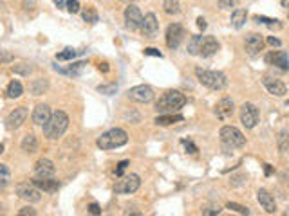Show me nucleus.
<instances>
[{
	"instance_id": "f257e3e1",
	"label": "nucleus",
	"mask_w": 289,
	"mask_h": 216,
	"mask_svg": "<svg viewBox=\"0 0 289 216\" xmlns=\"http://www.w3.org/2000/svg\"><path fill=\"white\" fill-rule=\"evenodd\" d=\"M186 105L185 94L179 90H167L156 103V110L159 114H177Z\"/></svg>"
},
{
	"instance_id": "f03ea898",
	"label": "nucleus",
	"mask_w": 289,
	"mask_h": 216,
	"mask_svg": "<svg viewBox=\"0 0 289 216\" xmlns=\"http://www.w3.org/2000/svg\"><path fill=\"white\" fill-rule=\"evenodd\" d=\"M67 128H69V117H67L65 112L58 110V112L51 114L49 121L44 125V133H46L47 139L54 141V139H60V137L64 135Z\"/></svg>"
},
{
	"instance_id": "7ed1b4c3",
	"label": "nucleus",
	"mask_w": 289,
	"mask_h": 216,
	"mask_svg": "<svg viewBox=\"0 0 289 216\" xmlns=\"http://www.w3.org/2000/svg\"><path fill=\"white\" fill-rule=\"evenodd\" d=\"M195 76L199 83L204 86H208L212 90H222L226 85H228V78H226L224 72H219V70H206V68H195Z\"/></svg>"
},
{
	"instance_id": "20e7f679",
	"label": "nucleus",
	"mask_w": 289,
	"mask_h": 216,
	"mask_svg": "<svg viewBox=\"0 0 289 216\" xmlns=\"http://www.w3.org/2000/svg\"><path fill=\"white\" fill-rule=\"evenodd\" d=\"M127 142H128L127 131L121 130V128H112V130L105 131L103 135L96 141V144H98V148H101V150H116V148L125 146Z\"/></svg>"
},
{
	"instance_id": "39448f33",
	"label": "nucleus",
	"mask_w": 289,
	"mask_h": 216,
	"mask_svg": "<svg viewBox=\"0 0 289 216\" xmlns=\"http://www.w3.org/2000/svg\"><path fill=\"white\" fill-rule=\"evenodd\" d=\"M220 139L230 148H242L244 144H246V137L235 126H224V128H220Z\"/></svg>"
},
{
	"instance_id": "423d86ee",
	"label": "nucleus",
	"mask_w": 289,
	"mask_h": 216,
	"mask_svg": "<svg viewBox=\"0 0 289 216\" xmlns=\"http://www.w3.org/2000/svg\"><path fill=\"white\" fill-rule=\"evenodd\" d=\"M141 186V180H139L138 175H127V176H121L114 186V191L118 194H130V193H136Z\"/></svg>"
},
{
	"instance_id": "0eeeda50",
	"label": "nucleus",
	"mask_w": 289,
	"mask_h": 216,
	"mask_svg": "<svg viewBox=\"0 0 289 216\" xmlns=\"http://www.w3.org/2000/svg\"><path fill=\"white\" fill-rule=\"evenodd\" d=\"M127 97L130 101L134 103H150L154 99V90H152V86L148 85H138V86H132L130 90L127 92Z\"/></svg>"
},
{
	"instance_id": "6e6552de",
	"label": "nucleus",
	"mask_w": 289,
	"mask_h": 216,
	"mask_svg": "<svg viewBox=\"0 0 289 216\" xmlns=\"http://www.w3.org/2000/svg\"><path fill=\"white\" fill-rule=\"evenodd\" d=\"M241 123L246 128H255V125L259 123V110L253 103H244L241 107Z\"/></svg>"
},
{
	"instance_id": "1a4fd4ad",
	"label": "nucleus",
	"mask_w": 289,
	"mask_h": 216,
	"mask_svg": "<svg viewBox=\"0 0 289 216\" xmlns=\"http://www.w3.org/2000/svg\"><path fill=\"white\" fill-rule=\"evenodd\" d=\"M17 194L20 198L27 200V202H40L42 200V191L36 188L35 184L24 182L17 186Z\"/></svg>"
},
{
	"instance_id": "9d476101",
	"label": "nucleus",
	"mask_w": 289,
	"mask_h": 216,
	"mask_svg": "<svg viewBox=\"0 0 289 216\" xmlns=\"http://www.w3.org/2000/svg\"><path fill=\"white\" fill-rule=\"evenodd\" d=\"M27 108L25 107H18V108H15L11 114L7 115V119H6V128L9 131H13V130H18L20 126L25 123V119H27Z\"/></svg>"
},
{
	"instance_id": "9b49d317",
	"label": "nucleus",
	"mask_w": 289,
	"mask_h": 216,
	"mask_svg": "<svg viewBox=\"0 0 289 216\" xmlns=\"http://www.w3.org/2000/svg\"><path fill=\"white\" fill-rule=\"evenodd\" d=\"M185 38V29L181 23H172L167 29V45L170 49H177L181 45V42Z\"/></svg>"
},
{
	"instance_id": "f8f14e48",
	"label": "nucleus",
	"mask_w": 289,
	"mask_h": 216,
	"mask_svg": "<svg viewBox=\"0 0 289 216\" xmlns=\"http://www.w3.org/2000/svg\"><path fill=\"white\" fill-rule=\"evenodd\" d=\"M141 33L144 38H156L159 33V22L154 13H148L143 17V23H141Z\"/></svg>"
},
{
	"instance_id": "ddd939ff",
	"label": "nucleus",
	"mask_w": 289,
	"mask_h": 216,
	"mask_svg": "<svg viewBox=\"0 0 289 216\" xmlns=\"http://www.w3.org/2000/svg\"><path fill=\"white\" fill-rule=\"evenodd\" d=\"M244 47H246V52H248L249 56L255 58V56H259L260 51L264 49V40H262V36H260V34L251 33L249 36H246Z\"/></svg>"
},
{
	"instance_id": "4468645a",
	"label": "nucleus",
	"mask_w": 289,
	"mask_h": 216,
	"mask_svg": "<svg viewBox=\"0 0 289 216\" xmlns=\"http://www.w3.org/2000/svg\"><path fill=\"white\" fill-rule=\"evenodd\" d=\"M125 22H127V27L136 31V29H141V23H143V15L139 11L138 6H128L125 9Z\"/></svg>"
},
{
	"instance_id": "2eb2a0df",
	"label": "nucleus",
	"mask_w": 289,
	"mask_h": 216,
	"mask_svg": "<svg viewBox=\"0 0 289 216\" xmlns=\"http://www.w3.org/2000/svg\"><path fill=\"white\" fill-rule=\"evenodd\" d=\"M266 63L267 65H273V67L278 68H289V56L288 52L284 51H269L266 54Z\"/></svg>"
},
{
	"instance_id": "dca6fc26",
	"label": "nucleus",
	"mask_w": 289,
	"mask_h": 216,
	"mask_svg": "<svg viewBox=\"0 0 289 216\" xmlns=\"http://www.w3.org/2000/svg\"><path fill=\"white\" fill-rule=\"evenodd\" d=\"M33 184L44 193H56L58 188H60V184H58V180H54V176H35Z\"/></svg>"
},
{
	"instance_id": "f3484780",
	"label": "nucleus",
	"mask_w": 289,
	"mask_h": 216,
	"mask_svg": "<svg viewBox=\"0 0 289 216\" xmlns=\"http://www.w3.org/2000/svg\"><path fill=\"white\" fill-rule=\"evenodd\" d=\"M233 110H235V107H233V101H231L230 97H224V99H220V101L215 105V115H217L220 121L230 119L231 115H233Z\"/></svg>"
},
{
	"instance_id": "a211bd4d",
	"label": "nucleus",
	"mask_w": 289,
	"mask_h": 216,
	"mask_svg": "<svg viewBox=\"0 0 289 216\" xmlns=\"http://www.w3.org/2000/svg\"><path fill=\"white\" fill-rule=\"evenodd\" d=\"M262 83H264L266 90L269 92L271 96L282 97V96H286V94H288V86L284 85L282 81L273 80V78H264V80H262Z\"/></svg>"
},
{
	"instance_id": "6ab92c4d",
	"label": "nucleus",
	"mask_w": 289,
	"mask_h": 216,
	"mask_svg": "<svg viewBox=\"0 0 289 216\" xmlns=\"http://www.w3.org/2000/svg\"><path fill=\"white\" fill-rule=\"evenodd\" d=\"M219 42L215 40L214 36H202V43H201V52H199V56L202 58H210L214 56L215 52L219 51Z\"/></svg>"
},
{
	"instance_id": "aec40b11",
	"label": "nucleus",
	"mask_w": 289,
	"mask_h": 216,
	"mask_svg": "<svg viewBox=\"0 0 289 216\" xmlns=\"http://www.w3.org/2000/svg\"><path fill=\"white\" fill-rule=\"evenodd\" d=\"M257 200H259V204L262 205V209L266 213H275L277 211V202L273 198V194L267 193L266 189H260L257 193Z\"/></svg>"
},
{
	"instance_id": "412c9836",
	"label": "nucleus",
	"mask_w": 289,
	"mask_h": 216,
	"mask_svg": "<svg viewBox=\"0 0 289 216\" xmlns=\"http://www.w3.org/2000/svg\"><path fill=\"white\" fill-rule=\"evenodd\" d=\"M33 123L38 126H44L49 121V117H51V108L47 107V105H38V107L33 110Z\"/></svg>"
},
{
	"instance_id": "4be33fe9",
	"label": "nucleus",
	"mask_w": 289,
	"mask_h": 216,
	"mask_svg": "<svg viewBox=\"0 0 289 216\" xmlns=\"http://www.w3.org/2000/svg\"><path fill=\"white\" fill-rule=\"evenodd\" d=\"M54 164L49 159H40L35 164V176H54Z\"/></svg>"
},
{
	"instance_id": "5701e85b",
	"label": "nucleus",
	"mask_w": 289,
	"mask_h": 216,
	"mask_svg": "<svg viewBox=\"0 0 289 216\" xmlns=\"http://www.w3.org/2000/svg\"><path fill=\"white\" fill-rule=\"evenodd\" d=\"M87 63L85 62H76V63H71V65H67V67H54L58 70V72H62V74L65 76H80L83 70H85Z\"/></svg>"
},
{
	"instance_id": "b1692460",
	"label": "nucleus",
	"mask_w": 289,
	"mask_h": 216,
	"mask_svg": "<svg viewBox=\"0 0 289 216\" xmlns=\"http://www.w3.org/2000/svg\"><path fill=\"white\" fill-rule=\"evenodd\" d=\"M181 121H185V117L179 114H159L156 117V125L170 126V125H175V123H181Z\"/></svg>"
},
{
	"instance_id": "393cba45",
	"label": "nucleus",
	"mask_w": 289,
	"mask_h": 216,
	"mask_svg": "<svg viewBox=\"0 0 289 216\" xmlns=\"http://www.w3.org/2000/svg\"><path fill=\"white\" fill-rule=\"evenodd\" d=\"M246 18H248V11L246 9H242V7H237L235 11L231 13V25L235 29H241L246 23Z\"/></svg>"
},
{
	"instance_id": "a878e982",
	"label": "nucleus",
	"mask_w": 289,
	"mask_h": 216,
	"mask_svg": "<svg viewBox=\"0 0 289 216\" xmlns=\"http://www.w3.org/2000/svg\"><path fill=\"white\" fill-rule=\"evenodd\" d=\"M36 150H38V141H36V137L33 135V133H27L22 141V151H25V153H35Z\"/></svg>"
},
{
	"instance_id": "bb28decb",
	"label": "nucleus",
	"mask_w": 289,
	"mask_h": 216,
	"mask_svg": "<svg viewBox=\"0 0 289 216\" xmlns=\"http://www.w3.org/2000/svg\"><path fill=\"white\" fill-rule=\"evenodd\" d=\"M277 146L280 153H289V131L280 130L277 137Z\"/></svg>"
},
{
	"instance_id": "cd10ccee",
	"label": "nucleus",
	"mask_w": 289,
	"mask_h": 216,
	"mask_svg": "<svg viewBox=\"0 0 289 216\" xmlns=\"http://www.w3.org/2000/svg\"><path fill=\"white\" fill-rule=\"evenodd\" d=\"M9 182H11V171L6 164H0V191H4Z\"/></svg>"
},
{
	"instance_id": "c85d7f7f",
	"label": "nucleus",
	"mask_w": 289,
	"mask_h": 216,
	"mask_svg": "<svg viewBox=\"0 0 289 216\" xmlns=\"http://www.w3.org/2000/svg\"><path fill=\"white\" fill-rule=\"evenodd\" d=\"M253 20L257 23H264V25H267L269 29H280L282 27V23L278 22L277 18H267V17H262V15H255Z\"/></svg>"
},
{
	"instance_id": "c756f323",
	"label": "nucleus",
	"mask_w": 289,
	"mask_h": 216,
	"mask_svg": "<svg viewBox=\"0 0 289 216\" xmlns=\"http://www.w3.org/2000/svg\"><path fill=\"white\" fill-rule=\"evenodd\" d=\"M22 92H24L22 85H20V81H17V80H13L11 83H9V86H7V97H9V99H17V97H20L22 96Z\"/></svg>"
},
{
	"instance_id": "7c9ffc66",
	"label": "nucleus",
	"mask_w": 289,
	"mask_h": 216,
	"mask_svg": "<svg viewBox=\"0 0 289 216\" xmlns=\"http://www.w3.org/2000/svg\"><path fill=\"white\" fill-rule=\"evenodd\" d=\"M163 9L167 15H177L181 11V2L179 0H165L163 2Z\"/></svg>"
},
{
	"instance_id": "2f4dec72",
	"label": "nucleus",
	"mask_w": 289,
	"mask_h": 216,
	"mask_svg": "<svg viewBox=\"0 0 289 216\" xmlns=\"http://www.w3.org/2000/svg\"><path fill=\"white\" fill-rule=\"evenodd\" d=\"M29 90H31V94H33V96H42V94L47 90V81L46 80L33 81V83L29 85Z\"/></svg>"
},
{
	"instance_id": "473e14b6",
	"label": "nucleus",
	"mask_w": 289,
	"mask_h": 216,
	"mask_svg": "<svg viewBox=\"0 0 289 216\" xmlns=\"http://www.w3.org/2000/svg\"><path fill=\"white\" fill-rule=\"evenodd\" d=\"M201 43H202V36H193L190 42H188V52L192 56H199L201 52Z\"/></svg>"
},
{
	"instance_id": "72a5a7b5",
	"label": "nucleus",
	"mask_w": 289,
	"mask_h": 216,
	"mask_svg": "<svg viewBox=\"0 0 289 216\" xmlns=\"http://www.w3.org/2000/svg\"><path fill=\"white\" fill-rule=\"evenodd\" d=\"M78 54H80V52L74 51V49H64L62 52H58L56 58L60 60V62H72Z\"/></svg>"
},
{
	"instance_id": "f704fd0d",
	"label": "nucleus",
	"mask_w": 289,
	"mask_h": 216,
	"mask_svg": "<svg viewBox=\"0 0 289 216\" xmlns=\"http://www.w3.org/2000/svg\"><path fill=\"white\" fill-rule=\"evenodd\" d=\"M83 20L89 23H96L98 22V13L94 7H87L85 11H83Z\"/></svg>"
},
{
	"instance_id": "c9c22d12",
	"label": "nucleus",
	"mask_w": 289,
	"mask_h": 216,
	"mask_svg": "<svg viewBox=\"0 0 289 216\" xmlns=\"http://www.w3.org/2000/svg\"><path fill=\"white\" fill-rule=\"evenodd\" d=\"M228 209H231V211H235V213H239V215H249V209L248 207H244V205H239V204H235V202H230V204L226 205Z\"/></svg>"
},
{
	"instance_id": "e433bc0d",
	"label": "nucleus",
	"mask_w": 289,
	"mask_h": 216,
	"mask_svg": "<svg viewBox=\"0 0 289 216\" xmlns=\"http://www.w3.org/2000/svg\"><path fill=\"white\" fill-rule=\"evenodd\" d=\"M239 6V0H219L220 9H235Z\"/></svg>"
},
{
	"instance_id": "4c0bfd02",
	"label": "nucleus",
	"mask_w": 289,
	"mask_h": 216,
	"mask_svg": "<svg viewBox=\"0 0 289 216\" xmlns=\"http://www.w3.org/2000/svg\"><path fill=\"white\" fill-rule=\"evenodd\" d=\"M116 90H118L116 85H99L98 86V92H101L105 96H112V94H116Z\"/></svg>"
},
{
	"instance_id": "58836bf2",
	"label": "nucleus",
	"mask_w": 289,
	"mask_h": 216,
	"mask_svg": "<svg viewBox=\"0 0 289 216\" xmlns=\"http://www.w3.org/2000/svg\"><path fill=\"white\" fill-rule=\"evenodd\" d=\"M65 7H67L69 13H78L80 11V2H78V0H67V2H65Z\"/></svg>"
},
{
	"instance_id": "ea45409f",
	"label": "nucleus",
	"mask_w": 289,
	"mask_h": 216,
	"mask_svg": "<svg viewBox=\"0 0 289 216\" xmlns=\"http://www.w3.org/2000/svg\"><path fill=\"white\" fill-rule=\"evenodd\" d=\"M13 60H15V56H13L11 52L0 49V63H11Z\"/></svg>"
},
{
	"instance_id": "a19ab883",
	"label": "nucleus",
	"mask_w": 289,
	"mask_h": 216,
	"mask_svg": "<svg viewBox=\"0 0 289 216\" xmlns=\"http://www.w3.org/2000/svg\"><path fill=\"white\" fill-rule=\"evenodd\" d=\"M13 72H17V74H24V76H29V72H31V67L29 65H18V67H13Z\"/></svg>"
},
{
	"instance_id": "79ce46f5",
	"label": "nucleus",
	"mask_w": 289,
	"mask_h": 216,
	"mask_svg": "<svg viewBox=\"0 0 289 216\" xmlns=\"http://www.w3.org/2000/svg\"><path fill=\"white\" fill-rule=\"evenodd\" d=\"M127 166H128V160H121V162L118 164V168H116V176H121L123 171L127 170Z\"/></svg>"
},
{
	"instance_id": "37998d69",
	"label": "nucleus",
	"mask_w": 289,
	"mask_h": 216,
	"mask_svg": "<svg viewBox=\"0 0 289 216\" xmlns=\"http://www.w3.org/2000/svg\"><path fill=\"white\" fill-rule=\"evenodd\" d=\"M144 54H146V56H157V58H163L161 52L157 51V49H154V47H146V49H144Z\"/></svg>"
},
{
	"instance_id": "c03bdc74",
	"label": "nucleus",
	"mask_w": 289,
	"mask_h": 216,
	"mask_svg": "<svg viewBox=\"0 0 289 216\" xmlns=\"http://www.w3.org/2000/svg\"><path fill=\"white\" fill-rule=\"evenodd\" d=\"M20 216H35L36 215V211L33 209V207H24V209H20V213H18Z\"/></svg>"
},
{
	"instance_id": "a18cd8bd",
	"label": "nucleus",
	"mask_w": 289,
	"mask_h": 216,
	"mask_svg": "<svg viewBox=\"0 0 289 216\" xmlns=\"http://www.w3.org/2000/svg\"><path fill=\"white\" fill-rule=\"evenodd\" d=\"M183 144H185V148H186V151H188V153H195V151H197V148H195V144H193V142L183 141Z\"/></svg>"
},
{
	"instance_id": "49530a36",
	"label": "nucleus",
	"mask_w": 289,
	"mask_h": 216,
	"mask_svg": "<svg viewBox=\"0 0 289 216\" xmlns=\"http://www.w3.org/2000/svg\"><path fill=\"white\" fill-rule=\"evenodd\" d=\"M89 213H91V215H101V209H99L98 204H91L89 205Z\"/></svg>"
},
{
	"instance_id": "de8ad7c7",
	"label": "nucleus",
	"mask_w": 289,
	"mask_h": 216,
	"mask_svg": "<svg viewBox=\"0 0 289 216\" xmlns=\"http://www.w3.org/2000/svg\"><path fill=\"white\" fill-rule=\"evenodd\" d=\"M219 213H220V207H210V209L202 211V215H219Z\"/></svg>"
},
{
	"instance_id": "09e8293b",
	"label": "nucleus",
	"mask_w": 289,
	"mask_h": 216,
	"mask_svg": "<svg viewBox=\"0 0 289 216\" xmlns=\"http://www.w3.org/2000/svg\"><path fill=\"white\" fill-rule=\"evenodd\" d=\"M267 43H269L271 47H280V40L275 38V36H269V38H267Z\"/></svg>"
},
{
	"instance_id": "8fccbe9b",
	"label": "nucleus",
	"mask_w": 289,
	"mask_h": 216,
	"mask_svg": "<svg viewBox=\"0 0 289 216\" xmlns=\"http://www.w3.org/2000/svg\"><path fill=\"white\" fill-rule=\"evenodd\" d=\"M197 27L201 29V31H204V29H206V20H204L202 17L197 18Z\"/></svg>"
},
{
	"instance_id": "3c124183",
	"label": "nucleus",
	"mask_w": 289,
	"mask_h": 216,
	"mask_svg": "<svg viewBox=\"0 0 289 216\" xmlns=\"http://www.w3.org/2000/svg\"><path fill=\"white\" fill-rule=\"evenodd\" d=\"M98 68H99V70H103V72H109V67H107V63H99Z\"/></svg>"
},
{
	"instance_id": "603ef678",
	"label": "nucleus",
	"mask_w": 289,
	"mask_h": 216,
	"mask_svg": "<svg viewBox=\"0 0 289 216\" xmlns=\"http://www.w3.org/2000/svg\"><path fill=\"white\" fill-rule=\"evenodd\" d=\"M54 4H56L58 7H64V6H65V2H64V0H54Z\"/></svg>"
},
{
	"instance_id": "864d4df0",
	"label": "nucleus",
	"mask_w": 289,
	"mask_h": 216,
	"mask_svg": "<svg viewBox=\"0 0 289 216\" xmlns=\"http://www.w3.org/2000/svg\"><path fill=\"white\" fill-rule=\"evenodd\" d=\"M264 170H266V175H271V166H269V164H266V168H264Z\"/></svg>"
},
{
	"instance_id": "5fc2aeb1",
	"label": "nucleus",
	"mask_w": 289,
	"mask_h": 216,
	"mask_svg": "<svg viewBox=\"0 0 289 216\" xmlns=\"http://www.w3.org/2000/svg\"><path fill=\"white\" fill-rule=\"evenodd\" d=\"M280 2H282L284 7H288V9H289V0H280Z\"/></svg>"
},
{
	"instance_id": "6e6d98bb",
	"label": "nucleus",
	"mask_w": 289,
	"mask_h": 216,
	"mask_svg": "<svg viewBox=\"0 0 289 216\" xmlns=\"http://www.w3.org/2000/svg\"><path fill=\"white\" fill-rule=\"evenodd\" d=\"M2 151H4V146H2V144H0V153H2Z\"/></svg>"
}]
</instances>
